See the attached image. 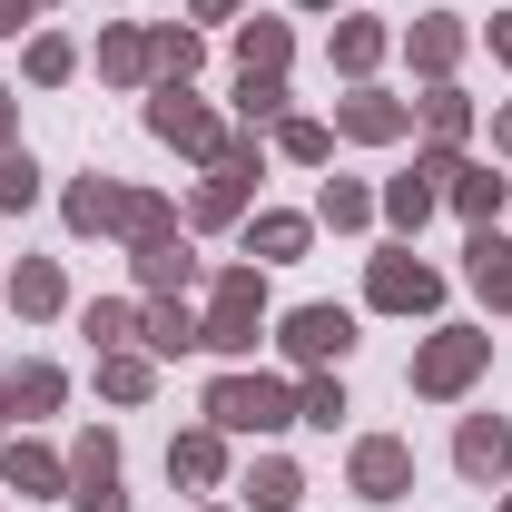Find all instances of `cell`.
I'll use <instances>...</instances> for the list:
<instances>
[{
    "label": "cell",
    "instance_id": "cell-1",
    "mask_svg": "<svg viewBox=\"0 0 512 512\" xmlns=\"http://www.w3.org/2000/svg\"><path fill=\"white\" fill-rule=\"evenodd\" d=\"M207 424L217 434H276V424H296V394L266 375H217L207 384Z\"/></svg>",
    "mask_w": 512,
    "mask_h": 512
},
{
    "label": "cell",
    "instance_id": "cell-2",
    "mask_svg": "<svg viewBox=\"0 0 512 512\" xmlns=\"http://www.w3.org/2000/svg\"><path fill=\"white\" fill-rule=\"evenodd\" d=\"M483 355H493V335H473V325H444V335L414 355V394H463V384L483 375Z\"/></svg>",
    "mask_w": 512,
    "mask_h": 512
},
{
    "label": "cell",
    "instance_id": "cell-3",
    "mask_svg": "<svg viewBox=\"0 0 512 512\" xmlns=\"http://www.w3.org/2000/svg\"><path fill=\"white\" fill-rule=\"evenodd\" d=\"M256 316H266L256 266H227V276H217V306H207V345H217V355H247V345H256Z\"/></svg>",
    "mask_w": 512,
    "mask_h": 512
},
{
    "label": "cell",
    "instance_id": "cell-4",
    "mask_svg": "<svg viewBox=\"0 0 512 512\" xmlns=\"http://www.w3.org/2000/svg\"><path fill=\"white\" fill-rule=\"evenodd\" d=\"M345 345H355V316L345 306H296L286 316V355L296 365H345Z\"/></svg>",
    "mask_w": 512,
    "mask_h": 512
},
{
    "label": "cell",
    "instance_id": "cell-5",
    "mask_svg": "<svg viewBox=\"0 0 512 512\" xmlns=\"http://www.w3.org/2000/svg\"><path fill=\"white\" fill-rule=\"evenodd\" d=\"M434 296H444V276H434L424 256H404V247L375 256V306H394V316H424Z\"/></svg>",
    "mask_w": 512,
    "mask_h": 512
},
{
    "label": "cell",
    "instance_id": "cell-6",
    "mask_svg": "<svg viewBox=\"0 0 512 512\" xmlns=\"http://www.w3.org/2000/svg\"><path fill=\"white\" fill-rule=\"evenodd\" d=\"M148 128H158V138H178V148H207V158H217V128H207V109L188 99V79H168V89L148 99Z\"/></svg>",
    "mask_w": 512,
    "mask_h": 512
},
{
    "label": "cell",
    "instance_id": "cell-7",
    "mask_svg": "<svg viewBox=\"0 0 512 512\" xmlns=\"http://www.w3.org/2000/svg\"><path fill=\"white\" fill-rule=\"evenodd\" d=\"M404 483H414V453L394 444V434H375V444H355V493H365V503H394Z\"/></svg>",
    "mask_w": 512,
    "mask_h": 512
},
{
    "label": "cell",
    "instance_id": "cell-8",
    "mask_svg": "<svg viewBox=\"0 0 512 512\" xmlns=\"http://www.w3.org/2000/svg\"><path fill=\"white\" fill-rule=\"evenodd\" d=\"M453 463H463L473 483H503V463H512V424L473 414V424H463V444H453Z\"/></svg>",
    "mask_w": 512,
    "mask_h": 512
},
{
    "label": "cell",
    "instance_id": "cell-9",
    "mask_svg": "<svg viewBox=\"0 0 512 512\" xmlns=\"http://www.w3.org/2000/svg\"><path fill=\"white\" fill-rule=\"evenodd\" d=\"M434 178H453V158H424V168H414V178H394V188H384V217H394V227H424V217H434Z\"/></svg>",
    "mask_w": 512,
    "mask_h": 512
},
{
    "label": "cell",
    "instance_id": "cell-10",
    "mask_svg": "<svg viewBox=\"0 0 512 512\" xmlns=\"http://www.w3.org/2000/svg\"><path fill=\"white\" fill-rule=\"evenodd\" d=\"M237 207H247V148H217V178L197 188V217H207V227H227Z\"/></svg>",
    "mask_w": 512,
    "mask_h": 512
},
{
    "label": "cell",
    "instance_id": "cell-11",
    "mask_svg": "<svg viewBox=\"0 0 512 512\" xmlns=\"http://www.w3.org/2000/svg\"><path fill=\"white\" fill-rule=\"evenodd\" d=\"M463 256H473L463 276H473L493 306H512V247H503V237H493V227H473V247H463Z\"/></svg>",
    "mask_w": 512,
    "mask_h": 512
},
{
    "label": "cell",
    "instance_id": "cell-12",
    "mask_svg": "<svg viewBox=\"0 0 512 512\" xmlns=\"http://www.w3.org/2000/svg\"><path fill=\"white\" fill-rule=\"evenodd\" d=\"M335 128H345V138H404V128H414V109H404V99H345V109H335Z\"/></svg>",
    "mask_w": 512,
    "mask_h": 512
},
{
    "label": "cell",
    "instance_id": "cell-13",
    "mask_svg": "<svg viewBox=\"0 0 512 512\" xmlns=\"http://www.w3.org/2000/svg\"><path fill=\"white\" fill-rule=\"evenodd\" d=\"M168 473H178V483H217V473H227L217 424H207V434H178V444H168Z\"/></svg>",
    "mask_w": 512,
    "mask_h": 512
},
{
    "label": "cell",
    "instance_id": "cell-14",
    "mask_svg": "<svg viewBox=\"0 0 512 512\" xmlns=\"http://www.w3.org/2000/svg\"><path fill=\"white\" fill-rule=\"evenodd\" d=\"M0 473H10L20 493H60V483H69V463H60V453H40V444H10V453H0Z\"/></svg>",
    "mask_w": 512,
    "mask_h": 512
},
{
    "label": "cell",
    "instance_id": "cell-15",
    "mask_svg": "<svg viewBox=\"0 0 512 512\" xmlns=\"http://www.w3.org/2000/svg\"><path fill=\"white\" fill-rule=\"evenodd\" d=\"M453 207H463L473 227H493V217H503V178H493V168H453Z\"/></svg>",
    "mask_w": 512,
    "mask_h": 512
},
{
    "label": "cell",
    "instance_id": "cell-16",
    "mask_svg": "<svg viewBox=\"0 0 512 512\" xmlns=\"http://www.w3.org/2000/svg\"><path fill=\"white\" fill-rule=\"evenodd\" d=\"M197 276V256L178 247V237H158V247H138V286H158V296H168V286H188Z\"/></svg>",
    "mask_w": 512,
    "mask_h": 512
},
{
    "label": "cell",
    "instance_id": "cell-17",
    "mask_svg": "<svg viewBox=\"0 0 512 512\" xmlns=\"http://www.w3.org/2000/svg\"><path fill=\"white\" fill-rule=\"evenodd\" d=\"M296 493H306V483H296V463H256V473H247V503H256V512H296Z\"/></svg>",
    "mask_w": 512,
    "mask_h": 512
},
{
    "label": "cell",
    "instance_id": "cell-18",
    "mask_svg": "<svg viewBox=\"0 0 512 512\" xmlns=\"http://www.w3.org/2000/svg\"><path fill=\"white\" fill-rule=\"evenodd\" d=\"M296 247H306V217H256V227H247L256 266H276V256H296Z\"/></svg>",
    "mask_w": 512,
    "mask_h": 512
},
{
    "label": "cell",
    "instance_id": "cell-19",
    "mask_svg": "<svg viewBox=\"0 0 512 512\" xmlns=\"http://www.w3.org/2000/svg\"><path fill=\"white\" fill-rule=\"evenodd\" d=\"M10 306H20V316H50V306H60V266H50V256H30V266H20V286H10Z\"/></svg>",
    "mask_w": 512,
    "mask_h": 512
},
{
    "label": "cell",
    "instance_id": "cell-20",
    "mask_svg": "<svg viewBox=\"0 0 512 512\" xmlns=\"http://www.w3.org/2000/svg\"><path fill=\"white\" fill-rule=\"evenodd\" d=\"M0 404H30V414H50V404H60V365H20V375L0 384Z\"/></svg>",
    "mask_w": 512,
    "mask_h": 512
},
{
    "label": "cell",
    "instance_id": "cell-21",
    "mask_svg": "<svg viewBox=\"0 0 512 512\" xmlns=\"http://www.w3.org/2000/svg\"><path fill=\"white\" fill-rule=\"evenodd\" d=\"M119 197H128V188H109V178L69 188V227H119Z\"/></svg>",
    "mask_w": 512,
    "mask_h": 512
},
{
    "label": "cell",
    "instance_id": "cell-22",
    "mask_svg": "<svg viewBox=\"0 0 512 512\" xmlns=\"http://www.w3.org/2000/svg\"><path fill=\"white\" fill-rule=\"evenodd\" d=\"M148 345H158V355H188V345H207V325H197L188 306H158V316H148Z\"/></svg>",
    "mask_w": 512,
    "mask_h": 512
},
{
    "label": "cell",
    "instance_id": "cell-23",
    "mask_svg": "<svg viewBox=\"0 0 512 512\" xmlns=\"http://www.w3.org/2000/svg\"><path fill=\"white\" fill-rule=\"evenodd\" d=\"M237 109H247V119H286V79H276V69H247V79H237Z\"/></svg>",
    "mask_w": 512,
    "mask_h": 512
},
{
    "label": "cell",
    "instance_id": "cell-24",
    "mask_svg": "<svg viewBox=\"0 0 512 512\" xmlns=\"http://www.w3.org/2000/svg\"><path fill=\"white\" fill-rule=\"evenodd\" d=\"M384 60V30L375 20H345V30H335V69H375Z\"/></svg>",
    "mask_w": 512,
    "mask_h": 512
},
{
    "label": "cell",
    "instance_id": "cell-25",
    "mask_svg": "<svg viewBox=\"0 0 512 512\" xmlns=\"http://www.w3.org/2000/svg\"><path fill=\"white\" fill-rule=\"evenodd\" d=\"M237 60H247V69H286V20H247Z\"/></svg>",
    "mask_w": 512,
    "mask_h": 512
},
{
    "label": "cell",
    "instance_id": "cell-26",
    "mask_svg": "<svg viewBox=\"0 0 512 512\" xmlns=\"http://www.w3.org/2000/svg\"><path fill=\"white\" fill-rule=\"evenodd\" d=\"M99 384H109L119 404H138V394H148V355H128V345H109V365H99Z\"/></svg>",
    "mask_w": 512,
    "mask_h": 512
},
{
    "label": "cell",
    "instance_id": "cell-27",
    "mask_svg": "<svg viewBox=\"0 0 512 512\" xmlns=\"http://www.w3.org/2000/svg\"><path fill=\"white\" fill-rule=\"evenodd\" d=\"M119 473V444L109 434H79V453H69V483H109Z\"/></svg>",
    "mask_w": 512,
    "mask_h": 512
},
{
    "label": "cell",
    "instance_id": "cell-28",
    "mask_svg": "<svg viewBox=\"0 0 512 512\" xmlns=\"http://www.w3.org/2000/svg\"><path fill=\"white\" fill-rule=\"evenodd\" d=\"M453 50H463L453 20H424V30H414V69H453Z\"/></svg>",
    "mask_w": 512,
    "mask_h": 512
},
{
    "label": "cell",
    "instance_id": "cell-29",
    "mask_svg": "<svg viewBox=\"0 0 512 512\" xmlns=\"http://www.w3.org/2000/svg\"><path fill=\"white\" fill-rule=\"evenodd\" d=\"M99 69H109V79H138V69H148V40H138V30H109V40H99Z\"/></svg>",
    "mask_w": 512,
    "mask_h": 512
},
{
    "label": "cell",
    "instance_id": "cell-30",
    "mask_svg": "<svg viewBox=\"0 0 512 512\" xmlns=\"http://www.w3.org/2000/svg\"><path fill=\"white\" fill-rule=\"evenodd\" d=\"M335 414H345V384L335 375H316L306 394H296V424H335Z\"/></svg>",
    "mask_w": 512,
    "mask_h": 512
},
{
    "label": "cell",
    "instance_id": "cell-31",
    "mask_svg": "<svg viewBox=\"0 0 512 512\" xmlns=\"http://www.w3.org/2000/svg\"><path fill=\"white\" fill-rule=\"evenodd\" d=\"M30 197H40V168H30V158H0V207H10V217H20V207H30Z\"/></svg>",
    "mask_w": 512,
    "mask_h": 512
},
{
    "label": "cell",
    "instance_id": "cell-32",
    "mask_svg": "<svg viewBox=\"0 0 512 512\" xmlns=\"http://www.w3.org/2000/svg\"><path fill=\"white\" fill-rule=\"evenodd\" d=\"M148 60L168 69V79H188V69H197V40H188V30H158V40H148Z\"/></svg>",
    "mask_w": 512,
    "mask_h": 512
},
{
    "label": "cell",
    "instance_id": "cell-33",
    "mask_svg": "<svg viewBox=\"0 0 512 512\" xmlns=\"http://www.w3.org/2000/svg\"><path fill=\"white\" fill-rule=\"evenodd\" d=\"M325 217H335V227H365V217H375V197H365V188H345V178H335V188H325Z\"/></svg>",
    "mask_w": 512,
    "mask_h": 512
},
{
    "label": "cell",
    "instance_id": "cell-34",
    "mask_svg": "<svg viewBox=\"0 0 512 512\" xmlns=\"http://www.w3.org/2000/svg\"><path fill=\"white\" fill-rule=\"evenodd\" d=\"M276 138H286V158H306V168H316V158H325V128H316V119H286V128H276Z\"/></svg>",
    "mask_w": 512,
    "mask_h": 512
},
{
    "label": "cell",
    "instance_id": "cell-35",
    "mask_svg": "<svg viewBox=\"0 0 512 512\" xmlns=\"http://www.w3.org/2000/svg\"><path fill=\"white\" fill-rule=\"evenodd\" d=\"M69 503L79 512H128V493H119V473H109V483H69Z\"/></svg>",
    "mask_w": 512,
    "mask_h": 512
},
{
    "label": "cell",
    "instance_id": "cell-36",
    "mask_svg": "<svg viewBox=\"0 0 512 512\" xmlns=\"http://www.w3.org/2000/svg\"><path fill=\"white\" fill-rule=\"evenodd\" d=\"M30 79H69V40L40 30V40H30Z\"/></svg>",
    "mask_w": 512,
    "mask_h": 512
},
{
    "label": "cell",
    "instance_id": "cell-37",
    "mask_svg": "<svg viewBox=\"0 0 512 512\" xmlns=\"http://www.w3.org/2000/svg\"><path fill=\"white\" fill-rule=\"evenodd\" d=\"M128 325H138L128 306H89V335H99V345H128Z\"/></svg>",
    "mask_w": 512,
    "mask_h": 512
},
{
    "label": "cell",
    "instance_id": "cell-38",
    "mask_svg": "<svg viewBox=\"0 0 512 512\" xmlns=\"http://www.w3.org/2000/svg\"><path fill=\"white\" fill-rule=\"evenodd\" d=\"M424 119H434V138H463V99H444V89H434V99H424Z\"/></svg>",
    "mask_w": 512,
    "mask_h": 512
},
{
    "label": "cell",
    "instance_id": "cell-39",
    "mask_svg": "<svg viewBox=\"0 0 512 512\" xmlns=\"http://www.w3.org/2000/svg\"><path fill=\"white\" fill-rule=\"evenodd\" d=\"M40 10H50V0H0V40H20V30H30Z\"/></svg>",
    "mask_w": 512,
    "mask_h": 512
},
{
    "label": "cell",
    "instance_id": "cell-40",
    "mask_svg": "<svg viewBox=\"0 0 512 512\" xmlns=\"http://www.w3.org/2000/svg\"><path fill=\"white\" fill-rule=\"evenodd\" d=\"M493 50H503V60H512V10H503V20H493Z\"/></svg>",
    "mask_w": 512,
    "mask_h": 512
},
{
    "label": "cell",
    "instance_id": "cell-41",
    "mask_svg": "<svg viewBox=\"0 0 512 512\" xmlns=\"http://www.w3.org/2000/svg\"><path fill=\"white\" fill-rule=\"evenodd\" d=\"M197 10H207V20H227V10H237V0H197Z\"/></svg>",
    "mask_w": 512,
    "mask_h": 512
},
{
    "label": "cell",
    "instance_id": "cell-42",
    "mask_svg": "<svg viewBox=\"0 0 512 512\" xmlns=\"http://www.w3.org/2000/svg\"><path fill=\"white\" fill-rule=\"evenodd\" d=\"M493 138H503V148H512V109H503V119H493Z\"/></svg>",
    "mask_w": 512,
    "mask_h": 512
},
{
    "label": "cell",
    "instance_id": "cell-43",
    "mask_svg": "<svg viewBox=\"0 0 512 512\" xmlns=\"http://www.w3.org/2000/svg\"><path fill=\"white\" fill-rule=\"evenodd\" d=\"M0 138H10V89H0Z\"/></svg>",
    "mask_w": 512,
    "mask_h": 512
},
{
    "label": "cell",
    "instance_id": "cell-44",
    "mask_svg": "<svg viewBox=\"0 0 512 512\" xmlns=\"http://www.w3.org/2000/svg\"><path fill=\"white\" fill-rule=\"evenodd\" d=\"M306 10H325V0H306Z\"/></svg>",
    "mask_w": 512,
    "mask_h": 512
}]
</instances>
